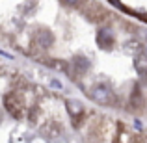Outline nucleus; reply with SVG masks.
<instances>
[{"label":"nucleus","mask_w":147,"mask_h":143,"mask_svg":"<svg viewBox=\"0 0 147 143\" xmlns=\"http://www.w3.org/2000/svg\"><path fill=\"white\" fill-rule=\"evenodd\" d=\"M65 108H67V111H69V115H80L84 111V106H82V102L80 100H75V99H67L65 100Z\"/></svg>","instance_id":"obj_4"},{"label":"nucleus","mask_w":147,"mask_h":143,"mask_svg":"<svg viewBox=\"0 0 147 143\" xmlns=\"http://www.w3.org/2000/svg\"><path fill=\"white\" fill-rule=\"evenodd\" d=\"M0 56H4V58H7V60H13V56H11L9 52H6V50H2L0 48Z\"/></svg>","instance_id":"obj_8"},{"label":"nucleus","mask_w":147,"mask_h":143,"mask_svg":"<svg viewBox=\"0 0 147 143\" xmlns=\"http://www.w3.org/2000/svg\"><path fill=\"white\" fill-rule=\"evenodd\" d=\"M50 86H52L54 89H63V84H61L60 80H56V78H52V80H50Z\"/></svg>","instance_id":"obj_6"},{"label":"nucleus","mask_w":147,"mask_h":143,"mask_svg":"<svg viewBox=\"0 0 147 143\" xmlns=\"http://www.w3.org/2000/svg\"><path fill=\"white\" fill-rule=\"evenodd\" d=\"M90 97L99 104H110L112 100H114V93H112V89L106 84H97V86H93L91 91H90Z\"/></svg>","instance_id":"obj_1"},{"label":"nucleus","mask_w":147,"mask_h":143,"mask_svg":"<svg viewBox=\"0 0 147 143\" xmlns=\"http://www.w3.org/2000/svg\"><path fill=\"white\" fill-rule=\"evenodd\" d=\"M73 63H75V67H76L78 73H86L88 69H90V60L84 58V56H76L75 60H73Z\"/></svg>","instance_id":"obj_5"},{"label":"nucleus","mask_w":147,"mask_h":143,"mask_svg":"<svg viewBox=\"0 0 147 143\" xmlns=\"http://www.w3.org/2000/svg\"><path fill=\"white\" fill-rule=\"evenodd\" d=\"M36 41H37L39 47L50 48L54 45V34L50 32V30H47V28H41V30H37V32H36Z\"/></svg>","instance_id":"obj_2"},{"label":"nucleus","mask_w":147,"mask_h":143,"mask_svg":"<svg viewBox=\"0 0 147 143\" xmlns=\"http://www.w3.org/2000/svg\"><path fill=\"white\" fill-rule=\"evenodd\" d=\"M97 43L100 48H110L112 43H114V34H112L110 28H100L97 34Z\"/></svg>","instance_id":"obj_3"},{"label":"nucleus","mask_w":147,"mask_h":143,"mask_svg":"<svg viewBox=\"0 0 147 143\" xmlns=\"http://www.w3.org/2000/svg\"><path fill=\"white\" fill-rule=\"evenodd\" d=\"M134 126H136L138 130H142V121H140V119H136V121H134Z\"/></svg>","instance_id":"obj_9"},{"label":"nucleus","mask_w":147,"mask_h":143,"mask_svg":"<svg viewBox=\"0 0 147 143\" xmlns=\"http://www.w3.org/2000/svg\"><path fill=\"white\" fill-rule=\"evenodd\" d=\"M145 52H147V45H145Z\"/></svg>","instance_id":"obj_10"},{"label":"nucleus","mask_w":147,"mask_h":143,"mask_svg":"<svg viewBox=\"0 0 147 143\" xmlns=\"http://www.w3.org/2000/svg\"><path fill=\"white\" fill-rule=\"evenodd\" d=\"M61 2H63L65 6H69V7H75V6L80 4V0H61Z\"/></svg>","instance_id":"obj_7"}]
</instances>
